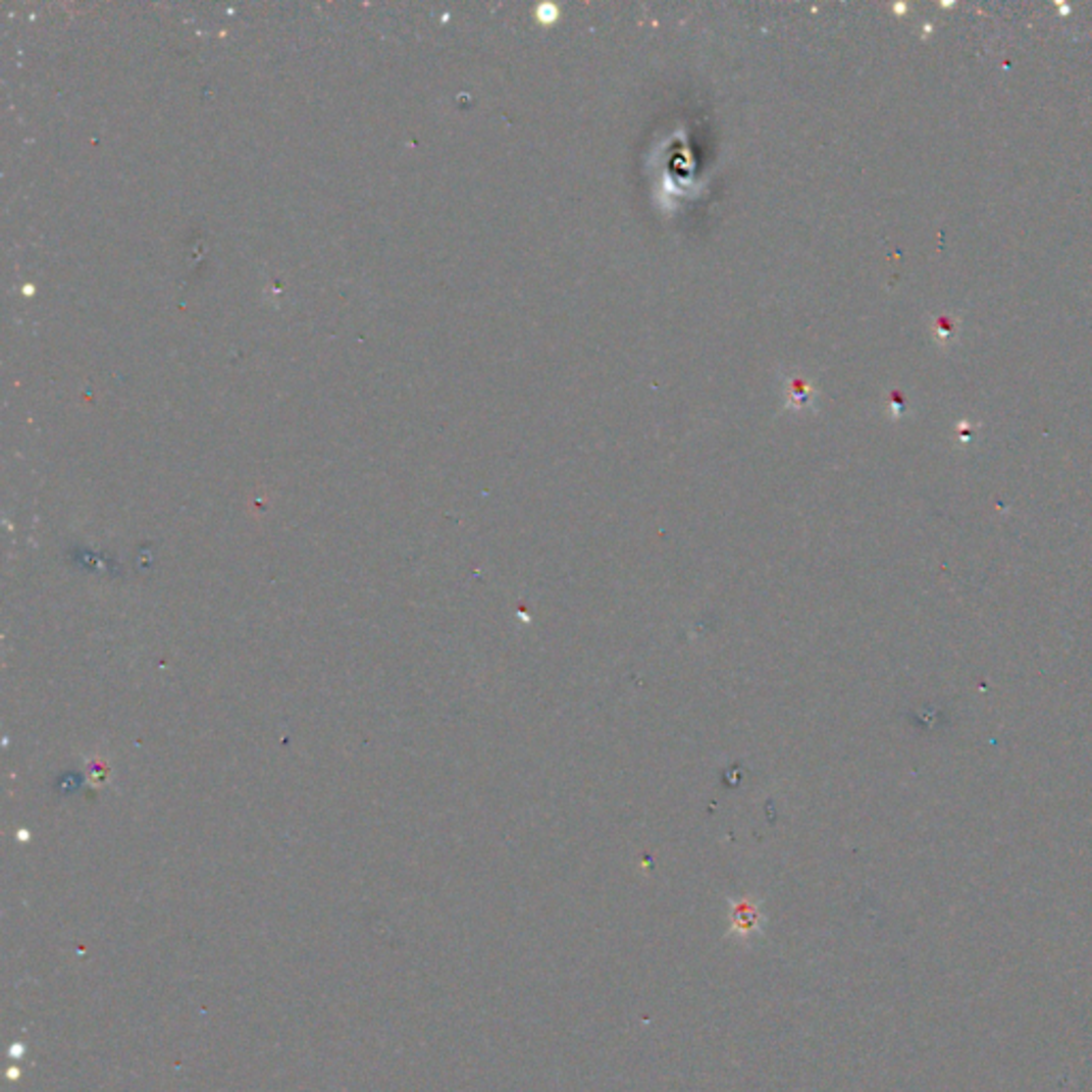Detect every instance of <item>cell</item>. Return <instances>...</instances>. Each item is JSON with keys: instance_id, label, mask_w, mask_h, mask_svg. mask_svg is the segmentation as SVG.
I'll list each match as a JSON object with an SVG mask.
<instances>
[{"instance_id": "obj_1", "label": "cell", "mask_w": 1092, "mask_h": 1092, "mask_svg": "<svg viewBox=\"0 0 1092 1092\" xmlns=\"http://www.w3.org/2000/svg\"><path fill=\"white\" fill-rule=\"evenodd\" d=\"M732 919H734V928H739L741 935H745V932H750V930H754V928L757 926V911L754 910L752 905L741 903V905L734 910Z\"/></svg>"}]
</instances>
